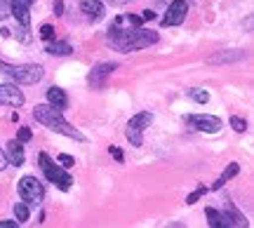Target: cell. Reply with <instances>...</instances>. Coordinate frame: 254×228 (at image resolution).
Segmentation results:
<instances>
[{
  "instance_id": "cell-1",
  "label": "cell",
  "mask_w": 254,
  "mask_h": 228,
  "mask_svg": "<svg viewBox=\"0 0 254 228\" xmlns=\"http://www.w3.org/2000/svg\"><path fill=\"white\" fill-rule=\"evenodd\" d=\"M33 118H36L40 125H45L47 129L57 132V134H64V137L75 139V141H85V137H82L80 132H78V129L73 127L71 122L62 115V111L55 109V106H50V104H40V106H36V109H33Z\"/></svg>"
},
{
  "instance_id": "cell-2",
  "label": "cell",
  "mask_w": 254,
  "mask_h": 228,
  "mask_svg": "<svg viewBox=\"0 0 254 228\" xmlns=\"http://www.w3.org/2000/svg\"><path fill=\"white\" fill-rule=\"evenodd\" d=\"M109 43L120 52H134V50H144L148 45L158 43V33L146 31V28H132V31H123V33H109Z\"/></svg>"
},
{
  "instance_id": "cell-3",
  "label": "cell",
  "mask_w": 254,
  "mask_h": 228,
  "mask_svg": "<svg viewBox=\"0 0 254 228\" xmlns=\"http://www.w3.org/2000/svg\"><path fill=\"white\" fill-rule=\"evenodd\" d=\"M0 73L7 75L9 80H14V85H36V82L43 80V66L38 64H21V66H14V64H5L0 61Z\"/></svg>"
},
{
  "instance_id": "cell-4",
  "label": "cell",
  "mask_w": 254,
  "mask_h": 228,
  "mask_svg": "<svg viewBox=\"0 0 254 228\" xmlns=\"http://www.w3.org/2000/svg\"><path fill=\"white\" fill-rule=\"evenodd\" d=\"M38 163H40V170H43V174H45L47 181L55 183L59 191H71L73 176L64 172L59 165L52 163V160H50V155H47V153H40V155H38Z\"/></svg>"
},
{
  "instance_id": "cell-5",
  "label": "cell",
  "mask_w": 254,
  "mask_h": 228,
  "mask_svg": "<svg viewBox=\"0 0 254 228\" xmlns=\"http://www.w3.org/2000/svg\"><path fill=\"white\" fill-rule=\"evenodd\" d=\"M151 122H153V113H151V111H141V113H136L134 118L127 122V127H125L127 141H129L132 146H144V129L148 127Z\"/></svg>"
},
{
  "instance_id": "cell-6",
  "label": "cell",
  "mask_w": 254,
  "mask_h": 228,
  "mask_svg": "<svg viewBox=\"0 0 254 228\" xmlns=\"http://www.w3.org/2000/svg\"><path fill=\"white\" fill-rule=\"evenodd\" d=\"M19 195H21V200L26 202L28 207H38L43 198H45V188H43V183L38 181L36 176H21L19 179Z\"/></svg>"
},
{
  "instance_id": "cell-7",
  "label": "cell",
  "mask_w": 254,
  "mask_h": 228,
  "mask_svg": "<svg viewBox=\"0 0 254 228\" xmlns=\"http://www.w3.org/2000/svg\"><path fill=\"white\" fill-rule=\"evenodd\" d=\"M184 122L189 127L198 129V132H207V134H217L219 129L224 127V122L217 118V115H207V113H190V115H184Z\"/></svg>"
},
{
  "instance_id": "cell-8",
  "label": "cell",
  "mask_w": 254,
  "mask_h": 228,
  "mask_svg": "<svg viewBox=\"0 0 254 228\" xmlns=\"http://www.w3.org/2000/svg\"><path fill=\"white\" fill-rule=\"evenodd\" d=\"M189 14V5H186V0H172V5L167 7L165 12V17L160 19V26H179L184 19Z\"/></svg>"
},
{
  "instance_id": "cell-9",
  "label": "cell",
  "mask_w": 254,
  "mask_h": 228,
  "mask_svg": "<svg viewBox=\"0 0 254 228\" xmlns=\"http://www.w3.org/2000/svg\"><path fill=\"white\" fill-rule=\"evenodd\" d=\"M36 0H12L9 2V14L17 19V24L21 28H28L31 26V5Z\"/></svg>"
},
{
  "instance_id": "cell-10",
  "label": "cell",
  "mask_w": 254,
  "mask_h": 228,
  "mask_svg": "<svg viewBox=\"0 0 254 228\" xmlns=\"http://www.w3.org/2000/svg\"><path fill=\"white\" fill-rule=\"evenodd\" d=\"M118 68V64H97L87 75V82L92 85V90H101L106 85V78H109L113 71Z\"/></svg>"
},
{
  "instance_id": "cell-11",
  "label": "cell",
  "mask_w": 254,
  "mask_h": 228,
  "mask_svg": "<svg viewBox=\"0 0 254 228\" xmlns=\"http://www.w3.org/2000/svg\"><path fill=\"white\" fill-rule=\"evenodd\" d=\"M144 26V19L136 17V14H120L111 21L109 33H123V31H132V28Z\"/></svg>"
},
{
  "instance_id": "cell-12",
  "label": "cell",
  "mask_w": 254,
  "mask_h": 228,
  "mask_svg": "<svg viewBox=\"0 0 254 228\" xmlns=\"http://www.w3.org/2000/svg\"><path fill=\"white\" fill-rule=\"evenodd\" d=\"M24 101H26V97H24V92L19 90L17 85H0V104L19 109Z\"/></svg>"
},
{
  "instance_id": "cell-13",
  "label": "cell",
  "mask_w": 254,
  "mask_h": 228,
  "mask_svg": "<svg viewBox=\"0 0 254 228\" xmlns=\"http://www.w3.org/2000/svg\"><path fill=\"white\" fill-rule=\"evenodd\" d=\"M5 158H7L9 165H24V160H26V153H24V146H21V141L19 139H12V141H7V146H5Z\"/></svg>"
},
{
  "instance_id": "cell-14",
  "label": "cell",
  "mask_w": 254,
  "mask_h": 228,
  "mask_svg": "<svg viewBox=\"0 0 254 228\" xmlns=\"http://www.w3.org/2000/svg\"><path fill=\"white\" fill-rule=\"evenodd\" d=\"M245 59V50H226V52H217L209 57V64H233Z\"/></svg>"
},
{
  "instance_id": "cell-15",
  "label": "cell",
  "mask_w": 254,
  "mask_h": 228,
  "mask_svg": "<svg viewBox=\"0 0 254 228\" xmlns=\"http://www.w3.org/2000/svg\"><path fill=\"white\" fill-rule=\"evenodd\" d=\"M80 9H82V14H87V19H92V21H99L104 17L101 0H80Z\"/></svg>"
},
{
  "instance_id": "cell-16",
  "label": "cell",
  "mask_w": 254,
  "mask_h": 228,
  "mask_svg": "<svg viewBox=\"0 0 254 228\" xmlns=\"http://www.w3.org/2000/svg\"><path fill=\"white\" fill-rule=\"evenodd\" d=\"M47 104L59 111H64L68 106V97H66V92H64L62 87H50V90H47Z\"/></svg>"
},
{
  "instance_id": "cell-17",
  "label": "cell",
  "mask_w": 254,
  "mask_h": 228,
  "mask_svg": "<svg viewBox=\"0 0 254 228\" xmlns=\"http://www.w3.org/2000/svg\"><path fill=\"white\" fill-rule=\"evenodd\" d=\"M47 52H50V55H57V57H66L73 52V47L68 45V43H64V40H50Z\"/></svg>"
},
{
  "instance_id": "cell-18",
  "label": "cell",
  "mask_w": 254,
  "mask_h": 228,
  "mask_svg": "<svg viewBox=\"0 0 254 228\" xmlns=\"http://www.w3.org/2000/svg\"><path fill=\"white\" fill-rule=\"evenodd\" d=\"M238 172H240V165H238V163H231V165L226 167V172L221 174V176L217 179V183L212 186V191H219V188H221V186H224V183H226L228 179H233V176H236Z\"/></svg>"
},
{
  "instance_id": "cell-19",
  "label": "cell",
  "mask_w": 254,
  "mask_h": 228,
  "mask_svg": "<svg viewBox=\"0 0 254 228\" xmlns=\"http://www.w3.org/2000/svg\"><path fill=\"white\" fill-rule=\"evenodd\" d=\"M207 219H209V226L212 228H221V226H226V217L221 214V212H217L214 207H207Z\"/></svg>"
},
{
  "instance_id": "cell-20",
  "label": "cell",
  "mask_w": 254,
  "mask_h": 228,
  "mask_svg": "<svg viewBox=\"0 0 254 228\" xmlns=\"http://www.w3.org/2000/svg\"><path fill=\"white\" fill-rule=\"evenodd\" d=\"M14 214H17V221L21 224V221H28V214H31V210H28V205L24 200L17 202L14 205Z\"/></svg>"
},
{
  "instance_id": "cell-21",
  "label": "cell",
  "mask_w": 254,
  "mask_h": 228,
  "mask_svg": "<svg viewBox=\"0 0 254 228\" xmlns=\"http://www.w3.org/2000/svg\"><path fill=\"white\" fill-rule=\"evenodd\" d=\"M189 97L190 99H195L198 101V104H207L209 101V94L205 90H198V87H195V90H189Z\"/></svg>"
},
{
  "instance_id": "cell-22",
  "label": "cell",
  "mask_w": 254,
  "mask_h": 228,
  "mask_svg": "<svg viewBox=\"0 0 254 228\" xmlns=\"http://www.w3.org/2000/svg\"><path fill=\"white\" fill-rule=\"evenodd\" d=\"M205 193H207V188H205V186H198V188H195V191H193L189 198H186V205H193V202H198L200 198L205 195Z\"/></svg>"
},
{
  "instance_id": "cell-23",
  "label": "cell",
  "mask_w": 254,
  "mask_h": 228,
  "mask_svg": "<svg viewBox=\"0 0 254 228\" xmlns=\"http://www.w3.org/2000/svg\"><path fill=\"white\" fill-rule=\"evenodd\" d=\"M40 38H43V40H47V43H50V40H55V26L43 24V26H40Z\"/></svg>"
},
{
  "instance_id": "cell-24",
  "label": "cell",
  "mask_w": 254,
  "mask_h": 228,
  "mask_svg": "<svg viewBox=\"0 0 254 228\" xmlns=\"http://www.w3.org/2000/svg\"><path fill=\"white\" fill-rule=\"evenodd\" d=\"M231 127L236 129V132H245L247 129V122L243 118H238V115H233V118H231Z\"/></svg>"
},
{
  "instance_id": "cell-25",
  "label": "cell",
  "mask_w": 254,
  "mask_h": 228,
  "mask_svg": "<svg viewBox=\"0 0 254 228\" xmlns=\"http://www.w3.org/2000/svg\"><path fill=\"white\" fill-rule=\"evenodd\" d=\"M57 163L62 165V167H73V165H75V160H73V155L59 153V155H57Z\"/></svg>"
},
{
  "instance_id": "cell-26",
  "label": "cell",
  "mask_w": 254,
  "mask_h": 228,
  "mask_svg": "<svg viewBox=\"0 0 254 228\" xmlns=\"http://www.w3.org/2000/svg\"><path fill=\"white\" fill-rule=\"evenodd\" d=\"M7 17H9V2L7 0H0V21Z\"/></svg>"
},
{
  "instance_id": "cell-27",
  "label": "cell",
  "mask_w": 254,
  "mask_h": 228,
  "mask_svg": "<svg viewBox=\"0 0 254 228\" xmlns=\"http://www.w3.org/2000/svg\"><path fill=\"white\" fill-rule=\"evenodd\" d=\"M31 137H33V134H31V129H28V127H21V129H19V141H21V144H24V141H31Z\"/></svg>"
},
{
  "instance_id": "cell-28",
  "label": "cell",
  "mask_w": 254,
  "mask_h": 228,
  "mask_svg": "<svg viewBox=\"0 0 254 228\" xmlns=\"http://www.w3.org/2000/svg\"><path fill=\"white\" fill-rule=\"evenodd\" d=\"M111 155H113V158H116L118 163H123V151H120L118 146H111Z\"/></svg>"
},
{
  "instance_id": "cell-29",
  "label": "cell",
  "mask_w": 254,
  "mask_h": 228,
  "mask_svg": "<svg viewBox=\"0 0 254 228\" xmlns=\"http://www.w3.org/2000/svg\"><path fill=\"white\" fill-rule=\"evenodd\" d=\"M17 226H19V221H9V219L0 221V228H17Z\"/></svg>"
},
{
  "instance_id": "cell-30",
  "label": "cell",
  "mask_w": 254,
  "mask_h": 228,
  "mask_svg": "<svg viewBox=\"0 0 254 228\" xmlns=\"http://www.w3.org/2000/svg\"><path fill=\"white\" fill-rule=\"evenodd\" d=\"M55 14H64V0H55Z\"/></svg>"
},
{
  "instance_id": "cell-31",
  "label": "cell",
  "mask_w": 254,
  "mask_h": 228,
  "mask_svg": "<svg viewBox=\"0 0 254 228\" xmlns=\"http://www.w3.org/2000/svg\"><path fill=\"white\" fill-rule=\"evenodd\" d=\"M141 19H144V21H151V19H155V14L151 9H146V12H141Z\"/></svg>"
},
{
  "instance_id": "cell-32",
  "label": "cell",
  "mask_w": 254,
  "mask_h": 228,
  "mask_svg": "<svg viewBox=\"0 0 254 228\" xmlns=\"http://www.w3.org/2000/svg\"><path fill=\"white\" fill-rule=\"evenodd\" d=\"M7 158H5V151H0V170H5V167H7Z\"/></svg>"
},
{
  "instance_id": "cell-33",
  "label": "cell",
  "mask_w": 254,
  "mask_h": 228,
  "mask_svg": "<svg viewBox=\"0 0 254 228\" xmlns=\"http://www.w3.org/2000/svg\"><path fill=\"white\" fill-rule=\"evenodd\" d=\"M106 2H111V5H127L129 0H106Z\"/></svg>"
}]
</instances>
